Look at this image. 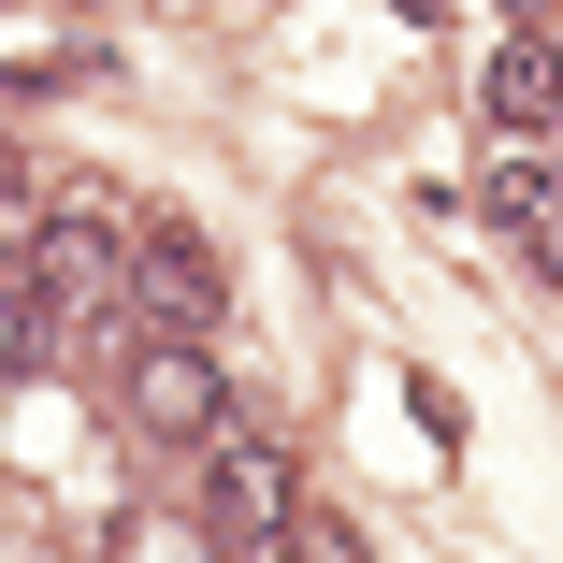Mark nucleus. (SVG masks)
<instances>
[{
    "instance_id": "9",
    "label": "nucleus",
    "mask_w": 563,
    "mask_h": 563,
    "mask_svg": "<svg viewBox=\"0 0 563 563\" xmlns=\"http://www.w3.org/2000/svg\"><path fill=\"white\" fill-rule=\"evenodd\" d=\"M390 15H405V30H448V0H390Z\"/></svg>"
},
{
    "instance_id": "2",
    "label": "nucleus",
    "mask_w": 563,
    "mask_h": 563,
    "mask_svg": "<svg viewBox=\"0 0 563 563\" xmlns=\"http://www.w3.org/2000/svg\"><path fill=\"white\" fill-rule=\"evenodd\" d=\"M131 419L159 448H217L232 433V362H202V332H159V347L131 362Z\"/></svg>"
},
{
    "instance_id": "3",
    "label": "nucleus",
    "mask_w": 563,
    "mask_h": 563,
    "mask_svg": "<svg viewBox=\"0 0 563 563\" xmlns=\"http://www.w3.org/2000/svg\"><path fill=\"white\" fill-rule=\"evenodd\" d=\"M131 303L159 332H217V303H232V261H217V232H188V217H145L131 232Z\"/></svg>"
},
{
    "instance_id": "5",
    "label": "nucleus",
    "mask_w": 563,
    "mask_h": 563,
    "mask_svg": "<svg viewBox=\"0 0 563 563\" xmlns=\"http://www.w3.org/2000/svg\"><path fill=\"white\" fill-rule=\"evenodd\" d=\"M477 117H492L506 145H549V131H563V44H549V30H506V44H492Z\"/></svg>"
},
{
    "instance_id": "8",
    "label": "nucleus",
    "mask_w": 563,
    "mask_h": 563,
    "mask_svg": "<svg viewBox=\"0 0 563 563\" xmlns=\"http://www.w3.org/2000/svg\"><path fill=\"white\" fill-rule=\"evenodd\" d=\"M261 563H362V534H347V520H332V506H303V520H289V534H275Z\"/></svg>"
},
{
    "instance_id": "4",
    "label": "nucleus",
    "mask_w": 563,
    "mask_h": 563,
    "mask_svg": "<svg viewBox=\"0 0 563 563\" xmlns=\"http://www.w3.org/2000/svg\"><path fill=\"white\" fill-rule=\"evenodd\" d=\"M15 232H30V275L58 289V303H101V289H131V246H117V202H30L15 217Z\"/></svg>"
},
{
    "instance_id": "1",
    "label": "nucleus",
    "mask_w": 563,
    "mask_h": 563,
    "mask_svg": "<svg viewBox=\"0 0 563 563\" xmlns=\"http://www.w3.org/2000/svg\"><path fill=\"white\" fill-rule=\"evenodd\" d=\"M188 477H202V534L232 549V563H261V549L303 520V477H289L275 433H217V448H188Z\"/></svg>"
},
{
    "instance_id": "6",
    "label": "nucleus",
    "mask_w": 563,
    "mask_h": 563,
    "mask_svg": "<svg viewBox=\"0 0 563 563\" xmlns=\"http://www.w3.org/2000/svg\"><path fill=\"white\" fill-rule=\"evenodd\" d=\"M477 202H492V232H520V246L563 275V159H549V145H506V159L477 174Z\"/></svg>"
},
{
    "instance_id": "10",
    "label": "nucleus",
    "mask_w": 563,
    "mask_h": 563,
    "mask_svg": "<svg viewBox=\"0 0 563 563\" xmlns=\"http://www.w3.org/2000/svg\"><path fill=\"white\" fill-rule=\"evenodd\" d=\"M520 15H534V0H520Z\"/></svg>"
},
{
    "instance_id": "7",
    "label": "nucleus",
    "mask_w": 563,
    "mask_h": 563,
    "mask_svg": "<svg viewBox=\"0 0 563 563\" xmlns=\"http://www.w3.org/2000/svg\"><path fill=\"white\" fill-rule=\"evenodd\" d=\"M58 318H73V303H58L44 275H30V289H0V376H44V362H58Z\"/></svg>"
}]
</instances>
